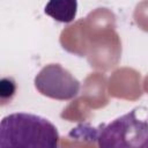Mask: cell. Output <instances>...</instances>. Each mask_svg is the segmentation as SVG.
Wrapping results in <instances>:
<instances>
[{
	"label": "cell",
	"mask_w": 148,
	"mask_h": 148,
	"mask_svg": "<svg viewBox=\"0 0 148 148\" xmlns=\"http://www.w3.org/2000/svg\"><path fill=\"white\" fill-rule=\"evenodd\" d=\"M44 12L58 22L69 23L76 16L77 0H49Z\"/></svg>",
	"instance_id": "obj_4"
},
{
	"label": "cell",
	"mask_w": 148,
	"mask_h": 148,
	"mask_svg": "<svg viewBox=\"0 0 148 148\" xmlns=\"http://www.w3.org/2000/svg\"><path fill=\"white\" fill-rule=\"evenodd\" d=\"M59 133L47 119L32 113L16 112L0 123V147L57 148Z\"/></svg>",
	"instance_id": "obj_1"
},
{
	"label": "cell",
	"mask_w": 148,
	"mask_h": 148,
	"mask_svg": "<svg viewBox=\"0 0 148 148\" xmlns=\"http://www.w3.org/2000/svg\"><path fill=\"white\" fill-rule=\"evenodd\" d=\"M34 83L42 95L59 101L76 97L81 88L80 81L59 64L44 66L35 76Z\"/></svg>",
	"instance_id": "obj_3"
},
{
	"label": "cell",
	"mask_w": 148,
	"mask_h": 148,
	"mask_svg": "<svg viewBox=\"0 0 148 148\" xmlns=\"http://www.w3.org/2000/svg\"><path fill=\"white\" fill-rule=\"evenodd\" d=\"M89 132L102 148H148V108L136 106Z\"/></svg>",
	"instance_id": "obj_2"
}]
</instances>
